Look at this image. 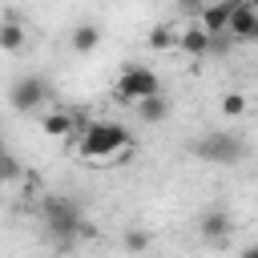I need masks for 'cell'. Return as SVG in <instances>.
<instances>
[{
    "label": "cell",
    "instance_id": "ac0fdd59",
    "mask_svg": "<svg viewBox=\"0 0 258 258\" xmlns=\"http://www.w3.org/2000/svg\"><path fill=\"white\" fill-rule=\"evenodd\" d=\"M238 258H258V242H250V246H242V254Z\"/></svg>",
    "mask_w": 258,
    "mask_h": 258
},
{
    "label": "cell",
    "instance_id": "e0dca14e",
    "mask_svg": "<svg viewBox=\"0 0 258 258\" xmlns=\"http://www.w3.org/2000/svg\"><path fill=\"white\" fill-rule=\"evenodd\" d=\"M222 113H226V117H242V113H246V97H242V93H226V97H222Z\"/></svg>",
    "mask_w": 258,
    "mask_h": 258
},
{
    "label": "cell",
    "instance_id": "277c9868",
    "mask_svg": "<svg viewBox=\"0 0 258 258\" xmlns=\"http://www.w3.org/2000/svg\"><path fill=\"white\" fill-rule=\"evenodd\" d=\"M153 93H161L157 73L145 69V64H125V73H121V81H117V101L137 105L141 97H153Z\"/></svg>",
    "mask_w": 258,
    "mask_h": 258
},
{
    "label": "cell",
    "instance_id": "9c48e42d",
    "mask_svg": "<svg viewBox=\"0 0 258 258\" xmlns=\"http://www.w3.org/2000/svg\"><path fill=\"white\" fill-rule=\"evenodd\" d=\"M177 48H185L189 56H206V52L214 48V36H210V32L194 20V24H185V28L177 32Z\"/></svg>",
    "mask_w": 258,
    "mask_h": 258
},
{
    "label": "cell",
    "instance_id": "2e32d148",
    "mask_svg": "<svg viewBox=\"0 0 258 258\" xmlns=\"http://www.w3.org/2000/svg\"><path fill=\"white\" fill-rule=\"evenodd\" d=\"M20 173H24V169H20L16 153H8V149H4V153H0V181H16Z\"/></svg>",
    "mask_w": 258,
    "mask_h": 258
},
{
    "label": "cell",
    "instance_id": "5bb4252c",
    "mask_svg": "<svg viewBox=\"0 0 258 258\" xmlns=\"http://www.w3.org/2000/svg\"><path fill=\"white\" fill-rule=\"evenodd\" d=\"M177 32H181V28H173V24H157V28H149V48H157V52L177 48Z\"/></svg>",
    "mask_w": 258,
    "mask_h": 258
},
{
    "label": "cell",
    "instance_id": "6da1fadb",
    "mask_svg": "<svg viewBox=\"0 0 258 258\" xmlns=\"http://www.w3.org/2000/svg\"><path fill=\"white\" fill-rule=\"evenodd\" d=\"M44 226L52 230V238L60 242V246H69L73 238H89L93 234V226L81 218V210H77V202L73 198H44Z\"/></svg>",
    "mask_w": 258,
    "mask_h": 258
},
{
    "label": "cell",
    "instance_id": "9a60e30c",
    "mask_svg": "<svg viewBox=\"0 0 258 258\" xmlns=\"http://www.w3.org/2000/svg\"><path fill=\"white\" fill-rule=\"evenodd\" d=\"M121 242H125V250H129V254H145L153 238H149V230H145V226H129Z\"/></svg>",
    "mask_w": 258,
    "mask_h": 258
},
{
    "label": "cell",
    "instance_id": "8fae6325",
    "mask_svg": "<svg viewBox=\"0 0 258 258\" xmlns=\"http://www.w3.org/2000/svg\"><path fill=\"white\" fill-rule=\"evenodd\" d=\"M69 44H73V52H93L97 44H101V28L93 24V20H85V24H77L73 32H69Z\"/></svg>",
    "mask_w": 258,
    "mask_h": 258
},
{
    "label": "cell",
    "instance_id": "7c38bea8",
    "mask_svg": "<svg viewBox=\"0 0 258 258\" xmlns=\"http://www.w3.org/2000/svg\"><path fill=\"white\" fill-rule=\"evenodd\" d=\"M24 40H28L24 24H20L16 16H4V20H0V48H4V52H20Z\"/></svg>",
    "mask_w": 258,
    "mask_h": 258
},
{
    "label": "cell",
    "instance_id": "3957f363",
    "mask_svg": "<svg viewBox=\"0 0 258 258\" xmlns=\"http://www.w3.org/2000/svg\"><path fill=\"white\" fill-rule=\"evenodd\" d=\"M189 149H194V157L214 161V165H234V161H242V153H246V145H242L234 133H226V129H214V133L198 137Z\"/></svg>",
    "mask_w": 258,
    "mask_h": 258
},
{
    "label": "cell",
    "instance_id": "52a82bcc",
    "mask_svg": "<svg viewBox=\"0 0 258 258\" xmlns=\"http://www.w3.org/2000/svg\"><path fill=\"white\" fill-rule=\"evenodd\" d=\"M198 234H202L206 242L222 246V242H226V238L234 234V218H230L226 210H218V206H214V210H206V214L198 218Z\"/></svg>",
    "mask_w": 258,
    "mask_h": 258
},
{
    "label": "cell",
    "instance_id": "ba28073f",
    "mask_svg": "<svg viewBox=\"0 0 258 258\" xmlns=\"http://www.w3.org/2000/svg\"><path fill=\"white\" fill-rule=\"evenodd\" d=\"M230 12H234V0H214V4L198 8V24H202V28L210 32V36H226Z\"/></svg>",
    "mask_w": 258,
    "mask_h": 258
},
{
    "label": "cell",
    "instance_id": "7a4b0ae2",
    "mask_svg": "<svg viewBox=\"0 0 258 258\" xmlns=\"http://www.w3.org/2000/svg\"><path fill=\"white\" fill-rule=\"evenodd\" d=\"M129 129L121 121H89L81 129V153L85 157H113L121 149H129Z\"/></svg>",
    "mask_w": 258,
    "mask_h": 258
},
{
    "label": "cell",
    "instance_id": "4fadbf2b",
    "mask_svg": "<svg viewBox=\"0 0 258 258\" xmlns=\"http://www.w3.org/2000/svg\"><path fill=\"white\" fill-rule=\"evenodd\" d=\"M133 109H137V117H141V121H149V125H153V121H165V117H169V101H165V93L141 97V101H137Z\"/></svg>",
    "mask_w": 258,
    "mask_h": 258
},
{
    "label": "cell",
    "instance_id": "30bf717a",
    "mask_svg": "<svg viewBox=\"0 0 258 258\" xmlns=\"http://www.w3.org/2000/svg\"><path fill=\"white\" fill-rule=\"evenodd\" d=\"M40 129H44L48 137H69L73 129H85V121H81L77 113H64V109H56V113H44V117H40Z\"/></svg>",
    "mask_w": 258,
    "mask_h": 258
},
{
    "label": "cell",
    "instance_id": "d6986e66",
    "mask_svg": "<svg viewBox=\"0 0 258 258\" xmlns=\"http://www.w3.org/2000/svg\"><path fill=\"white\" fill-rule=\"evenodd\" d=\"M0 153H4V141H0Z\"/></svg>",
    "mask_w": 258,
    "mask_h": 258
},
{
    "label": "cell",
    "instance_id": "8992f818",
    "mask_svg": "<svg viewBox=\"0 0 258 258\" xmlns=\"http://www.w3.org/2000/svg\"><path fill=\"white\" fill-rule=\"evenodd\" d=\"M226 36H234V40H242V44L258 40V0H234Z\"/></svg>",
    "mask_w": 258,
    "mask_h": 258
},
{
    "label": "cell",
    "instance_id": "5b68a950",
    "mask_svg": "<svg viewBox=\"0 0 258 258\" xmlns=\"http://www.w3.org/2000/svg\"><path fill=\"white\" fill-rule=\"evenodd\" d=\"M48 97H52V93H48V85H44L40 77H32V73H28V77H20V81L8 89V105H12L16 113H32V109H40Z\"/></svg>",
    "mask_w": 258,
    "mask_h": 258
}]
</instances>
